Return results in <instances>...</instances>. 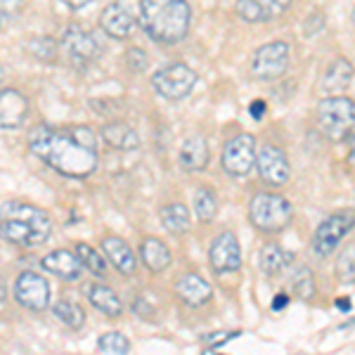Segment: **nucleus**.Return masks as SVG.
Returning a JSON list of instances; mask_svg holds the SVG:
<instances>
[{
	"instance_id": "12",
	"label": "nucleus",
	"mask_w": 355,
	"mask_h": 355,
	"mask_svg": "<svg viewBox=\"0 0 355 355\" xmlns=\"http://www.w3.org/2000/svg\"><path fill=\"white\" fill-rule=\"evenodd\" d=\"M256 166H259V175L268 185H284L289 180V159L279 147L263 145L261 152L256 154Z\"/></svg>"
},
{
	"instance_id": "10",
	"label": "nucleus",
	"mask_w": 355,
	"mask_h": 355,
	"mask_svg": "<svg viewBox=\"0 0 355 355\" xmlns=\"http://www.w3.org/2000/svg\"><path fill=\"white\" fill-rule=\"evenodd\" d=\"M209 263L211 270L218 275L239 270V266H242V249H239L234 232H223L214 239V244L209 249Z\"/></svg>"
},
{
	"instance_id": "31",
	"label": "nucleus",
	"mask_w": 355,
	"mask_h": 355,
	"mask_svg": "<svg viewBox=\"0 0 355 355\" xmlns=\"http://www.w3.org/2000/svg\"><path fill=\"white\" fill-rule=\"evenodd\" d=\"M291 291L301 299H313L315 296V279L308 268H299L296 275L291 277Z\"/></svg>"
},
{
	"instance_id": "7",
	"label": "nucleus",
	"mask_w": 355,
	"mask_h": 355,
	"mask_svg": "<svg viewBox=\"0 0 355 355\" xmlns=\"http://www.w3.org/2000/svg\"><path fill=\"white\" fill-rule=\"evenodd\" d=\"M289 69V45L282 41L268 43L256 50L254 60H251V73L259 81H275V78L284 76Z\"/></svg>"
},
{
	"instance_id": "42",
	"label": "nucleus",
	"mask_w": 355,
	"mask_h": 355,
	"mask_svg": "<svg viewBox=\"0 0 355 355\" xmlns=\"http://www.w3.org/2000/svg\"><path fill=\"white\" fill-rule=\"evenodd\" d=\"M3 78H5V69L0 67V83H3Z\"/></svg>"
},
{
	"instance_id": "43",
	"label": "nucleus",
	"mask_w": 355,
	"mask_h": 355,
	"mask_svg": "<svg viewBox=\"0 0 355 355\" xmlns=\"http://www.w3.org/2000/svg\"><path fill=\"white\" fill-rule=\"evenodd\" d=\"M0 28H3V12H0Z\"/></svg>"
},
{
	"instance_id": "14",
	"label": "nucleus",
	"mask_w": 355,
	"mask_h": 355,
	"mask_svg": "<svg viewBox=\"0 0 355 355\" xmlns=\"http://www.w3.org/2000/svg\"><path fill=\"white\" fill-rule=\"evenodd\" d=\"M62 45L69 55L76 62H90L100 55V45H97L95 36H90L85 28L78 24H69L62 33Z\"/></svg>"
},
{
	"instance_id": "34",
	"label": "nucleus",
	"mask_w": 355,
	"mask_h": 355,
	"mask_svg": "<svg viewBox=\"0 0 355 355\" xmlns=\"http://www.w3.org/2000/svg\"><path fill=\"white\" fill-rule=\"evenodd\" d=\"M234 336H239V331H211V334H204L202 341L209 346L204 351V355H214L216 348L223 346V343H227V341H232Z\"/></svg>"
},
{
	"instance_id": "21",
	"label": "nucleus",
	"mask_w": 355,
	"mask_h": 355,
	"mask_svg": "<svg viewBox=\"0 0 355 355\" xmlns=\"http://www.w3.org/2000/svg\"><path fill=\"white\" fill-rule=\"evenodd\" d=\"M178 159H180V164L185 171H194V173H197V171H204L206 166H209V145H206V140L199 135L187 137V140L182 142Z\"/></svg>"
},
{
	"instance_id": "2",
	"label": "nucleus",
	"mask_w": 355,
	"mask_h": 355,
	"mask_svg": "<svg viewBox=\"0 0 355 355\" xmlns=\"http://www.w3.org/2000/svg\"><path fill=\"white\" fill-rule=\"evenodd\" d=\"M190 5L187 0H140L137 21L154 43L175 45L190 31Z\"/></svg>"
},
{
	"instance_id": "24",
	"label": "nucleus",
	"mask_w": 355,
	"mask_h": 355,
	"mask_svg": "<svg viewBox=\"0 0 355 355\" xmlns=\"http://www.w3.org/2000/svg\"><path fill=\"white\" fill-rule=\"evenodd\" d=\"M291 261H294V254L277 244H266L261 251V270L266 275H270V277L287 270L291 266Z\"/></svg>"
},
{
	"instance_id": "3",
	"label": "nucleus",
	"mask_w": 355,
	"mask_h": 355,
	"mask_svg": "<svg viewBox=\"0 0 355 355\" xmlns=\"http://www.w3.org/2000/svg\"><path fill=\"white\" fill-rule=\"evenodd\" d=\"M53 220L43 209L12 199L0 206V237L15 246H38L48 242Z\"/></svg>"
},
{
	"instance_id": "27",
	"label": "nucleus",
	"mask_w": 355,
	"mask_h": 355,
	"mask_svg": "<svg viewBox=\"0 0 355 355\" xmlns=\"http://www.w3.org/2000/svg\"><path fill=\"white\" fill-rule=\"evenodd\" d=\"M53 315L60 320L62 324H67L69 329H81L83 322H85V313L81 306L71 301H60L53 306Z\"/></svg>"
},
{
	"instance_id": "36",
	"label": "nucleus",
	"mask_w": 355,
	"mask_h": 355,
	"mask_svg": "<svg viewBox=\"0 0 355 355\" xmlns=\"http://www.w3.org/2000/svg\"><path fill=\"white\" fill-rule=\"evenodd\" d=\"M19 8H21V0H0V10H3V12L17 15Z\"/></svg>"
},
{
	"instance_id": "25",
	"label": "nucleus",
	"mask_w": 355,
	"mask_h": 355,
	"mask_svg": "<svg viewBox=\"0 0 355 355\" xmlns=\"http://www.w3.org/2000/svg\"><path fill=\"white\" fill-rule=\"evenodd\" d=\"M353 81V67L348 60H336L334 64L327 67L322 76V88L327 93H339V90H346Z\"/></svg>"
},
{
	"instance_id": "29",
	"label": "nucleus",
	"mask_w": 355,
	"mask_h": 355,
	"mask_svg": "<svg viewBox=\"0 0 355 355\" xmlns=\"http://www.w3.org/2000/svg\"><path fill=\"white\" fill-rule=\"evenodd\" d=\"M76 256H78V261H81V266L88 268L90 272L100 275V277H105V275H107V263H105V259H102V256L97 254V251L90 244L78 242L76 244Z\"/></svg>"
},
{
	"instance_id": "13",
	"label": "nucleus",
	"mask_w": 355,
	"mask_h": 355,
	"mask_svg": "<svg viewBox=\"0 0 355 355\" xmlns=\"http://www.w3.org/2000/svg\"><path fill=\"white\" fill-rule=\"evenodd\" d=\"M28 116V100L19 90L3 88L0 90V130L21 128Z\"/></svg>"
},
{
	"instance_id": "11",
	"label": "nucleus",
	"mask_w": 355,
	"mask_h": 355,
	"mask_svg": "<svg viewBox=\"0 0 355 355\" xmlns=\"http://www.w3.org/2000/svg\"><path fill=\"white\" fill-rule=\"evenodd\" d=\"M353 220L348 216H329L320 223V227L315 230L313 237V251L320 256V259H327L331 251L341 244V239L351 232Z\"/></svg>"
},
{
	"instance_id": "37",
	"label": "nucleus",
	"mask_w": 355,
	"mask_h": 355,
	"mask_svg": "<svg viewBox=\"0 0 355 355\" xmlns=\"http://www.w3.org/2000/svg\"><path fill=\"white\" fill-rule=\"evenodd\" d=\"M249 114L254 119H263V114H266V102H263V100H254L249 105Z\"/></svg>"
},
{
	"instance_id": "9",
	"label": "nucleus",
	"mask_w": 355,
	"mask_h": 355,
	"mask_svg": "<svg viewBox=\"0 0 355 355\" xmlns=\"http://www.w3.org/2000/svg\"><path fill=\"white\" fill-rule=\"evenodd\" d=\"M15 299L28 311H45L50 303V284L38 272H21L15 282Z\"/></svg>"
},
{
	"instance_id": "17",
	"label": "nucleus",
	"mask_w": 355,
	"mask_h": 355,
	"mask_svg": "<svg viewBox=\"0 0 355 355\" xmlns=\"http://www.w3.org/2000/svg\"><path fill=\"white\" fill-rule=\"evenodd\" d=\"M175 294L190 308H199L214 299V287L199 275H182L175 282Z\"/></svg>"
},
{
	"instance_id": "1",
	"label": "nucleus",
	"mask_w": 355,
	"mask_h": 355,
	"mask_svg": "<svg viewBox=\"0 0 355 355\" xmlns=\"http://www.w3.org/2000/svg\"><path fill=\"white\" fill-rule=\"evenodd\" d=\"M28 150L67 178H88L97 171L95 135L88 128H53L33 125L28 130Z\"/></svg>"
},
{
	"instance_id": "8",
	"label": "nucleus",
	"mask_w": 355,
	"mask_h": 355,
	"mask_svg": "<svg viewBox=\"0 0 355 355\" xmlns=\"http://www.w3.org/2000/svg\"><path fill=\"white\" fill-rule=\"evenodd\" d=\"M223 168L230 175H246L256 166V137L249 133H242L232 137L223 150Z\"/></svg>"
},
{
	"instance_id": "28",
	"label": "nucleus",
	"mask_w": 355,
	"mask_h": 355,
	"mask_svg": "<svg viewBox=\"0 0 355 355\" xmlns=\"http://www.w3.org/2000/svg\"><path fill=\"white\" fill-rule=\"evenodd\" d=\"M194 211H197V218L204 223H211L218 214V197L206 187H199L194 192Z\"/></svg>"
},
{
	"instance_id": "22",
	"label": "nucleus",
	"mask_w": 355,
	"mask_h": 355,
	"mask_svg": "<svg viewBox=\"0 0 355 355\" xmlns=\"http://www.w3.org/2000/svg\"><path fill=\"white\" fill-rule=\"evenodd\" d=\"M88 299L93 303L95 311H100L102 315H107V318H121L123 306L114 289L105 287V284H93V287L88 289Z\"/></svg>"
},
{
	"instance_id": "4",
	"label": "nucleus",
	"mask_w": 355,
	"mask_h": 355,
	"mask_svg": "<svg viewBox=\"0 0 355 355\" xmlns=\"http://www.w3.org/2000/svg\"><path fill=\"white\" fill-rule=\"evenodd\" d=\"M291 216L294 209L282 194L261 192L249 204V218L261 232H282L291 223Z\"/></svg>"
},
{
	"instance_id": "19",
	"label": "nucleus",
	"mask_w": 355,
	"mask_h": 355,
	"mask_svg": "<svg viewBox=\"0 0 355 355\" xmlns=\"http://www.w3.org/2000/svg\"><path fill=\"white\" fill-rule=\"evenodd\" d=\"M102 251H105V256L112 261V266L116 268L119 272L128 275V277L135 272L137 259H135V254L130 251V246L125 244L123 239H119V237H105V239H102Z\"/></svg>"
},
{
	"instance_id": "38",
	"label": "nucleus",
	"mask_w": 355,
	"mask_h": 355,
	"mask_svg": "<svg viewBox=\"0 0 355 355\" xmlns=\"http://www.w3.org/2000/svg\"><path fill=\"white\" fill-rule=\"evenodd\" d=\"M287 306H289V294H284V291H282V294L275 296V301H272V311H275V313L284 311Z\"/></svg>"
},
{
	"instance_id": "26",
	"label": "nucleus",
	"mask_w": 355,
	"mask_h": 355,
	"mask_svg": "<svg viewBox=\"0 0 355 355\" xmlns=\"http://www.w3.org/2000/svg\"><path fill=\"white\" fill-rule=\"evenodd\" d=\"M162 223L171 234H185L190 230L192 218L185 204H168L162 209Z\"/></svg>"
},
{
	"instance_id": "15",
	"label": "nucleus",
	"mask_w": 355,
	"mask_h": 355,
	"mask_svg": "<svg viewBox=\"0 0 355 355\" xmlns=\"http://www.w3.org/2000/svg\"><path fill=\"white\" fill-rule=\"evenodd\" d=\"M291 5V0H237V15L251 24H263L279 17Z\"/></svg>"
},
{
	"instance_id": "32",
	"label": "nucleus",
	"mask_w": 355,
	"mask_h": 355,
	"mask_svg": "<svg viewBox=\"0 0 355 355\" xmlns=\"http://www.w3.org/2000/svg\"><path fill=\"white\" fill-rule=\"evenodd\" d=\"M57 48H60V45H57L50 36L33 38V41L28 43V50H31V55L38 57V60H43V62H53L55 57H57Z\"/></svg>"
},
{
	"instance_id": "20",
	"label": "nucleus",
	"mask_w": 355,
	"mask_h": 355,
	"mask_svg": "<svg viewBox=\"0 0 355 355\" xmlns=\"http://www.w3.org/2000/svg\"><path fill=\"white\" fill-rule=\"evenodd\" d=\"M102 140L107 142L114 150H121V152H130V150H137L140 145V135L133 125L123 123V121H114V123H107L102 128Z\"/></svg>"
},
{
	"instance_id": "40",
	"label": "nucleus",
	"mask_w": 355,
	"mask_h": 355,
	"mask_svg": "<svg viewBox=\"0 0 355 355\" xmlns=\"http://www.w3.org/2000/svg\"><path fill=\"white\" fill-rule=\"evenodd\" d=\"M336 308H341V311H351V299H339L336 301Z\"/></svg>"
},
{
	"instance_id": "18",
	"label": "nucleus",
	"mask_w": 355,
	"mask_h": 355,
	"mask_svg": "<svg viewBox=\"0 0 355 355\" xmlns=\"http://www.w3.org/2000/svg\"><path fill=\"white\" fill-rule=\"evenodd\" d=\"M100 26H102V31H105L107 36L123 41V38H128L130 31H133V17L128 15V10H125L123 5L112 3V5H107V8L102 10Z\"/></svg>"
},
{
	"instance_id": "6",
	"label": "nucleus",
	"mask_w": 355,
	"mask_h": 355,
	"mask_svg": "<svg viewBox=\"0 0 355 355\" xmlns=\"http://www.w3.org/2000/svg\"><path fill=\"white\" fill-rule=\"evenodd\" d=\"M152 85L159 95L166 97V100H182V97L190 95L194 90V85H197V73L187 64H182V62H175V64L159 69L152 76Z\"/></svg>"
},
{
	"instance_id": "16",
	"label": "nucleus",
	"mask_w": 355,
	"mask_h": 355,
	"mask_svg": "<svg viewBox=\"0 0 355 355\" xmlns=\"http://www.w3.org/2000/svg\"><path fill=\"white\" fill-rule=\"evenodd\" d=\"M41 268L45 272H53L57 275L60 279H67V282H73V279L81 277V261L78 256H73L71 251L67 249H57V251H50L41 259Z\"/></svg>"
},
{
	"instance_id": "33",
	"label": "nucleus",
	"mask_w": 355,
	"mask_h": 355,
	"mask_svg": "<svg viewBox=\"0 0 355 355\" xmlns=\"http://www.w3.org/2000/svg\"><path fill=\"white\" fill-rule=\"evenodd\" d=\"M353 256H355V246L351 244L348 246V251H343L341 259L336 261V277H339L341 282H353V277H355Z\"/></svg>"
},
{
	"instance_id": "30",
	"label": "nucleus",
	"mask_w": 355,
	"mask_h": 355,
	"mask_svg": "<svg viewBox=\"0 0 355 355\" xmlns=\"http://www.w3.org/2000/svg\"><path fill=\"white\" fill-rule=\"evenodd\" d=\"M97 351L107 355H123L130 351V341L123 334H119V331H110V334H105L97 341Z\"/></svg>"
},
{
	"instance_id": "35",
	"label": "nucleus",
	"mask_w": 355,
	"mask_h": 355,
	"mask_svg": "<svg viewBox=\"0 0 355 355\" xmlns=\"http://www.w3.org/2000/svg\"><path fill=\"white\" fill-rule=\"evenodd\" d=\"M128 67L133 69V71H142V69L147 67V55L142 53L140 48L128 50Z\"/></svg>"
},
{
	"instance_id": "39",
	"label": "nucleus",
	"mask_w": 355,
	"mask_h": 355,
	"mask_svg": "<svg viewBox=\"0 0 355 355\" xmlns=\"http://www.w3.org/2000/svg\"><path fill=\"white\" fill-rule=\"evenodd\" d=\"M93 0H64V5H69L71 10H81L85 5H90Z\"/></svg>"
},
{
	"instance_id": "41",
	"label": "nucleus",
	"mask_w": 355,
	"mask_h": 355,
	"mask_svg": "<svg viewBox=\"0 0 355 355\" xmlns=\"http://www.w3.org/2000/svg\"><path fill=\"white\" fill-rule=\"evenodd\" d=\"M5 296H8V287H5V282L0 279V301H5Z\"/></svg>"
},
{
	"instance_id": "23",
	"label": "nucleus",
	"mask_w": 355,
	"mask_h": 355,
	"mask_svg": "<svg viewBox=\"0 0 355 355\" xmlns=\"http://www.w3.org/2000/svg\"><path fill=\"white\" fill-rule=\"evenodd\" d=\"M140 259L152 272H164L171 266V251L164 242L154 237H147L140 246Z\"/></svg>"
},
{
	"instance_id": "5",
	"label": "nucleus",
	"mask_w": 355,
	"mask_h": 355,
	"mask_svg": "<svg viewBox=\"0 0 355 355\" xmlns=\"http://www.w3.org/2000/svg\"><path fill=\"white\" fill-rule=\"evenodd\" d=\"M318 119L327 137H331V140H343L353 130V121H355L353 100H348V97H327V100L320 102Z\"/></svg>"
}]
</instances>
